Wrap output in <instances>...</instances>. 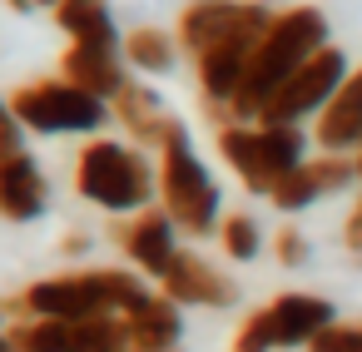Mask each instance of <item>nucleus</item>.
Returning <instances> with one entry per match:
<instances>
[{"label":"nucleus","instance_id":"nucleus-1","mask_svg":"<svg viewBox=\"0 0 362 352\" xmlns=\"http://www.w3.org/2000/svg\"><path fill=\"white\" fill-rule=\"evenodd\" d=\"M322 45H332V40H327V16H322L317 6H288V11H278L273 25H268V35H263L258 50H253L248 80H243V90H238V100L228 105V119H233V124H258L263 105H268Z\"/></svg>","mask_w":362,"mask_h":352},{"label":"nucleus","instance_id":"nucleus-2","mask_svg":"<svg viewBox=\"0 0 362 352\" xmlns=\"http://www.w3.org/2000/svg\"><path fill=\"white\" fill-rule=\"evenodd\" d=\"M75 194L105 213H144L159 199V164L124 139H90L75 159Z\"/></svg>","mask_w":362,"mask_h":352},{"label":"nucleus","instance_id":"nucleus-3","mask_svg":"<svg viewBox=\"0 0 362 352\" xmlns=\"http://www.w3.org/2000/svg\"><path fill=\"white\" fill-rule=\"evenodd\" d=\"M218 159L238 174L248 194H273L293 169L308 164V134L303 124H218L214 134Z\"/></svg>","mask_w":362,"mask_h":352},{"label":"nucleus","instance_id":"nucleus-4","mask_svg":"<svg viewBox=\"0 0 362 352\" xmlns=\"http://www.w3.org/2000/svg\"><path fill=\"white\" fill-rule=\"evenodd\" d=\"M159 204L169 209V218L189 238H209L223 223V194H218V184H214L209 164L199 159L184 124L159 149Z\"/></svg>","mask_w":362,"mask_h":352},{"label":"nucleus","instance_id":"nucleus-5","mask_svg":"<svg viewBox=\"0 0 362 352\" xmlns=\"http://www.w3.org/2000/svg\"><path fill=\"white\" fill-rule=\"evenodd\" d=\"M11 115L21 119L25 134H100L115 110L105 100H95L90 90L60 80H30L11 95Z\"/></svg>","mask_w":362,"mask_h":352},{"label":"nucleus","instance_id":"nucleus-6","mask_svg":"<svg viewBox=\"0 0 362 352\" xmlns=\"http://www.w3.org/2000/svg\"><path fill=\"white\" fill-rule=\"evenodd\" d=\"M347 75H352L347 55H342L337 45H322V50L263 105L258 124H303V119H317V115L332 105V95L347 85Z\"/></svg>","mask_w":362,"mask_h":352},{"label":"nucleus","instance_id":"nucleus-7","mask_svg":"<svg viewBox=\"0 0 362 352\" xmlns=\"http://www.w3.org/2000/svg\"><path fill=\"white\" fill-rule=\"evenodd\" d=\"M21 307H25V317H60V322H80V317L110 312L95 268H85V273H55V278L30 283L21 293Z\"/></svg>","mask_w":362,"mask_h":352},{"label":"nucleus","instance_id":"nucleus-8","mask_svg":"<svg viewBox=\"0 0 362 352\" xmlns=\"http://www.w3.org/2000/svg\"><path fill=\"white\" fill-rule=\"evenodd\" d=\"M352 184H362V179H357V159H347V154H317V159H308L303 169H293V174L268 194V204H273L278 213H303V209H313L317 199L347 194Z\"/></svg>","mask_w":362,"mask_h":352},{"label":"nucleus","instance_id":"nucleus-9","mask_svg":"<svg viewBox=\"0 0 362 352\" xmlns=\"http://www.w3.org/2000/svg\"><path fill=\"white\" fill-rule=\"evenodd\" d=\"M159 293L174 298L179 307H233L238 303V288L199 253L179 248V258L169 263V273L159 278Z\"/></svg>","mask_w":362,"mask_h":352},{"label":"nucleus","instance_id":"nucleus-10","mask_svg":"<svg viewBox=\"0 0 362 352\" xmlns=\"http://www.w3.org/2000/svg\"><path fill=\"white\" fill-rule=\"evenodd\" d=\"M110 110H115V119L124 124V134H129L139 149H154V154H159V149H164V139L184 124V119L164 105V95H159V90H149V85H139V80H129V85H124V95H119Z\"/></svg>","mask_w":362,"mask_h":352},{"label":"nucleus","instance_id":"nucleus-11","mask_svg":"<svg viewBox=\"0 0 362 352\" xmlns=\"http://www.w3.org/2000/svg\"><path fill=\"white\" fill-rule=\"evenodd\" d=\"M124 253H129V263H134L144 278H154V283L169 273V263L179 258V223L169 218L164 204L129 218V228H124Z\"/></svg>","mask_w":362,"mask_h":352},{"label":"nucleus","instance_id":"nucleus-12","mask_svg":"<svg viewBox=\"0 0 362 352\" xmlns=\"http://www.w3.org/2000/svg\"><path fill=\"white\" fill-rule=\"evenodd\" d=\"M268 322H273L278 347H308L317 332H327L337 322V307L317 293H278L268 303Z\"/></svg>","mask_w":362,"mask_h":352},{"label":"nucleus","instance_id":"nucleus-13","mask_svg":"<svg viewBox=\"0 0 362 352\" xmlns=\"http://www.w3.org/2000/svg\"><path fill=\"white\" fill-rule=\"evenodd\" d=\"M60 75H65L70 85L90 90V95L105 100V105H115V100L124 95V85H129L124 55H119V50H100V45H70L65 60H60Z\"/></svg>","mask_w":362,"mask_h":352},{"label":"nucleus","instance_id":"nucleus-14","mask_svg":"<svg viewBox=\"0 0 362 352\" xmlns=\"http://www.w3.org/2000/svg\"><path fill=\"white\" fill-rule=\"evenodd\" d=\"M313 139L322 154H357L362 149V65L347 75V85L332 95V105L317 115Z\"/></svg>","mask_w":362,"mask_h":352},{"label":"nucleus","instance_id":"nucleus-15","mask_svg":"<svg viewBox=\"0 0 362 352\" xmlns=\"http://www.w3.org/2000/svg\"><path fill=\"white\" fill-rule=\"evenodd\" d=\"M248 16V0H189L179 16V45L199 60L204 50H214L218 40H228Z\"/></svg>","mask_w":362,"mask_h":352},{"label":"nucleus","instance_id":"nucleus-16","mask_svg":"<svg viewBox=\"0 0 362 352\" xmlns=\"http://www.w3.org/2000/svg\"><path fill=\"white\" fill-rule=\"evenodd\" d=\"M50 209V184L40 174V164L21 149L6 169H0V218L11 223H35Z\"/></svg>","mask_w":362,"mask_h":352},{"label":"nucleus","instance_id":"nucleus-17","mask_svg":"<svg viewBox=\"0 0 362 352\" xmlns=\"http://www.w3.org/2000/svg\"><path fill=\"white\" fill-rule=\"evenodd\" d=\"M124 327H129V347L139 352H179L184 342V307L164 293H149L139 307L124 312Z\"/></svg>","mask_w":362,"mask_h":352},{"label":"nucleus","instance_id":"nucleus-18","mask_svg":"<svg viewBox=\"0 0 362 352\" xmlns=\"http://www.w3.org/2000/svg\"><path fill=\"white\" fill-rule=\"evenodd\" d=\"M55 25L70 35V45H100V50H119L124 45L110 0H60Z\"/></svg>","mask_w":362,"mask_h":352},{"label":"nucleus","instance_id":"nucleus-19","mask_svg":"<svg viewBox=\"0 0 362 352\" xmlns=\"http://www.w3.org/2000/svg\"><path fill=\"white\" fill-rule=\"evenodd\" d=\"M119 55H124V65L139 70V75H169V70L179 65V45H174L164 30H154V25L129 30L124 45H119Z\"/></svg>","mask_w":362,"mask_h":352},{"label":"nucleus","instance_id":"nucleus-20","mask_svg":"<svg viewBox=\"0 0 362 352\" xmlns=\"http://www.w3.org/2000/svg\"><path fill=\"white\" fill-rule=\"evenodd\" d=\"M124 347H129V327L119 312L70 322V352H124Z\"/></svg>","mask_w":362,"mask_h":352},{"label":"nucleus","instance_id":"nucleus-21","mask_svg":"<svg viewBox=\"0 0 362 352\" xmlns=\"http://www.w3.org/2000/svg\"><path fill=\"white\" fill-rule=\"evenodd\" d=\"M16 352H70V322L60 317H21L6 327Z\"/></svg>","mask_w":362,"mask_h":352},{"label":"nucleus","instance_id":"nucleus-22","mask_svg":"<svg viewBox=\"0 0 362 352\" xmlns=\"http://www.w3.org/2000/svg\"><path fill=\"white\" fill-rule=\"evenodd\" d=\"M218 243H223V253H228L233 263H253V258L263 253V228H258L253 213H228V218L218 223Z\"/></svg>","mask_w":362,"mask_h":352},{"label":"nucleus","instance_id":"nucleus-23","mask_svg":"<svg viewBox=\"0 0 362 352\" xmlns=\"http://www.w3.org/2000/svg\"><path fill=\"white\" fill-rule=\"evenodd\" d=\"M228 352H278V337H273V322H268V307L248 312L233 332V347Z\"/></svg>","mask_w":362,"mask_h":352},{"label":"nucleus","instance_id":"nucleus-24","mask_svg":"<svg viewBox=\"0 0 362 352\" xmlns=\"http://www.w3.org/2000/svg\"><path fill=\"white\" fill-rule=\"evenodd\" d=\"M308 352H362V322H332L308 342Z\"/></svg>","mask_w":362,"mask_h":352},{"label":"nucleus","instance_id":"nucleus-25","mask_svg":"<svg viewBox=\"0 0 362 352\" xmlns=\"http://www.w3.org/2000/svg\"><path fill=\"white\" fill-rule=\"evenodd\" d=\"M273 258L283 263V268H308V258H313V243L288 223V228H278L273 233Z\"/></svg>","mask_w":362,"mask_h":352},{"label":"nucleus","instance_id":"nucleus-26","mask_svg":"<svg viewBox=\"0 0 362 352\" xmlns=\"http://www.w3.org/2000/svg\"><path fill=\"white\" fill-rule=\"evenodd\" d=\"M21 134H25V129H21V119L11 115V100H0V149H25Z\"/></svg>","mask_w":362,"mask_h":352},{"label":"nucleus","instance_id":"nucleus-27","mask_svg":"<svg viewBox=\"0 0 362 352\" xmlns=\"http://www.w3.org/2000/svg\"><path fill=\"white\" fill-rule=\"evenodd\" d=\"M0 352H16V342H11L6 332H0Z\"/></svg>","mask_w":362,"mask_h":352},{"label":"nucleus","instance_id":"nucleus-28","mask_svg":"<svg viewBox=\"0 0 362 352\" xmlns=\"http://www.w3.org/2000/svg\"><path fill=\"white\" fill-rule=\"evenodd\" d=\"M30 6H45V11H55V6H60V0H30Z\"/></svg>","mask_w":362,"mask_h":352},{"label":"nucleus","instance_id":"nucleus-29","mask_svg":"<svg viewBox=\"0 0 362 352\" xmlns=\"http://www.w3.org/2000/svg\"><path fill=\"white\" fill-rule=\"evenodd\" d=\"M357 179H362V149H357Z\"/></svg>","mask_w":362,"mask_h":352}]
</instances>
